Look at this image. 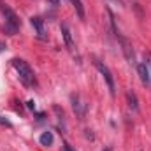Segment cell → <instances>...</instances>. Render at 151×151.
Listing matches in <instances>:
<instances>
[{"instance_id": "6da1fadb", "label": "cell", "mask_w": 151, "mask_h": 151, "mask_svg": "<svg viewBox=\"0 0 151 151\" xmlns=\"http://www.w3.org/2000/svg\"><path fill=\"white\" fill-rule=\"evenodd\" d=\"M12 67H14V70L18 72L19 81H21L25 86H34V84H35V76H34V70L30 69V65H28L25 60L14 58V60H12Z\"/></svg>"}, {"instance_id": "7a4b0ae2", "label": "cell", "mask_w": 151, "mask_h": 151, "mask_svg": "<svg viewBox=\"0 0 151 151\" xmlns=\"http://www.w3.org/2000/svg\"><path fill=\"white\" fill-rule=\"evenodd\" d=\"M0 11L5 16V30L9 34H16L19 30V25H21L19 19H18V16H16V12L9 5H5V4H0Z\"/></svg>"}, {"instance_id": "3957f363", "label": "cell", "mask_w": 151, "mask_h": 151, "mask_svg": "<svg viewBox=\"0 0 151 151\" xmlns=\"http://www.w3.org/2000/svg\"><path fill=\"white\" fill-rule=\"evenodd\" d=\"M95 67H97V70L102 74L104 81L107 83V88H109L111 95H114V93H116V86H114V77H113V74H111V70H109V67L104 65L100 60H95Z\"/></svg>"}, {"instance_id": "277c9868", "label": "cell", "mask_w": 151, "mask_h": 151, "mask_svg": "<svg viewBox=\"0 0 151 151\" xmlns=\"http://www.w3.org/2000/svg\"><path fill=\"white\" fill-rule=\"evenodd\" d=\"M116 37L119 39V42H121V49H123V55H125V58L128 60V63H130V65H135V55H134V49H132L130 42L125 37H121L119 34H118Z\"/></svg>"}, {"instance_id": "5b68a950", "label": "cell", "mask_w": 151, "mask_h": 151, "mask_svg": "<svg viewBox=\"0 0 151 151\" xmlns=\"http://www.w3.org/2000/svg\"><path fill=\"white\" fill-rule=\"evenodd\" d=\"M30 23H32V27L35 28V32H37V37H39V39H46L44 19H42V18H39V16H34V18H30Z\"/></svg>"}, {"instance_id": "8992f818", "label": "cell", "mask_w": 151, "mask_h": 151, "mask_svg": "<svg viewBox=\"0 0 151 151\" xmlns=\"http://www.w3.org/2000/svg\"><path fill=\"white\" fill-rule=\"evenodd\" d=\"M62 35H63V40H65V46L69 51H74V40H72V34H70V28L67 23H62Z\"/></svg>"}, {"instance_id": "52a82bcc", "label": "cell", "mask_w": 151, "mask_h": 151, "mask_svg": "<svg viewBox=\"0 0 151 151\" xmlns=\"http://www.w3.org/2000/svg\"><path fill=\"white\" fill-rule=\"evenodd\" d=\"M137 72H139V77H141L142 84L150 88L151 86V76H150V69L146 67V63H139L137 65Z\"/></svg>"}, {"instance_id": "ba28073f", "label": "cell", "mask_w": 151, "mask_h": 151, "mask_svg": "<svg viewBox=\"0 0 151 151\" xmlns=\"http://www.w3.org/2000/svg\"><path fill=\"white\" fill-rule=\"evenodd\" d=\"M72 107H74L76 114H77L79 118H83V116H84V109H86V106H84L83 102H79V97H77V95L72 97Z\"/></svg>"}, {"instance_id": "9c48e42d", "label": "cell", "mask_w": 151, "mask_h": 151, "mask_svg": "<svg viewBox=\"0 0 151 151\" xmlns=\"http://www.w3.org/2000/svg\"><path fill=\"white\" fill-rule=\"evenodd\" d=\"M72 4V7L76 9V14L79 16V19H84V5H83V0H69Z\"/></svg>"}, {"instance_id": "30bf717a", "label": "cell", "mask_w": 151, "mask_h": 151, "mask_svg": "<svg viewBox=\"0 0 151 151\" xmlns=\"http://www.w3.org/2000/svg\"><path fill=\"white\" fill-rule=\"evenodd\" d=\"M39 142H40L42 146H51V144H53V134H51V132H44V134L39 137Z\"/></svg>"}, {"instance_id": "8fae6325", "label": "cell", "mask_w": 151, "mask_h": 151, "mask_svg": "<svg viewBox=\"0 0 151 151\" xmlns=\"http://www.w3.org/2000/svg\"><path fill=\"white\" fill-rule=\"evenodd\" d=\"M127 100H128L130 109H134V111H137V109H139V106H137V97H135V93H134V91H128V93H127Z\"/></svg>"}, {"instance_id": "7c38bea8", "label": "cell", "mask_w": 151, "mask_h": 151, "mask_svg": "<svg viewBox=\"0 0 151 151\" xmlns=\"http://www.w3.org/2000/svg\"><path fill=\"white\" fill-rule=\"evenodd\" d=\"M0 125H2V127H12V123H11L7 118H4V116H0Z\"/></svg>"}, {"instance_id": "4fadbf2b", "label": "cell", "mask_w": 151, "mask_h": 151, "mask_svg": "<svg viewBox=\"0 0 151 151\" xmlns=\"http://www.w3.org/2000/svg\"><path fill=\"white\" fill-rule=\"evenodd\" d=\"M144 62H146V67H151V53H144Z\"/></svg>"}, {"instance_id": "5bb4252c", "label": "cell", "mask_w": 151, "mask_h": 151, "mask_svg": "<svg viewBox=\"0 0 151 151\" xmlns=\"http://www.w3.org/2000/svg\"><path fill=\"white\" fill-rule=\"evenodd\" d=\"M27 106H28V109H35V102H34V100H28Z\"/></svg>"}, {"instance_id": "9a60e30c", "label": "cell", "mask_w": 151, "mask_h": 151, "mask_svg": "<svg viewBox=\"0 0 151 151\" xmlns=\"http://www.w3.org/2000/svg\"><path fill=\"white\" fill-rule=\"evenodd\" d=\"M63 151H74V150H72L69 144H63Z\"/></svg>"}, {"instance_id": "2e32d148", "label": "cell", "mask_w": 151, "mask_h": 151, "mask_svg": "<svg viewBox=\"0 0 151 151\" xmlns=\"http://www.w3.org/2000/svg\"><path fill=\"white\" fill-rule=\"evenodd\" d=\"M104 151H111V148H106V150H104Z\"/></svg>"}, {"instance_id": "e0dca14e", "label": "cell", "mask_w": 151, "mask_h": 151, "mask_svg": "<svg viewBox=\"0 0 151 151\" xmlns=\"http://www.w3.org/2000/svg\"><path fill=\"white\" fill-rule=\"evenodd\" d=\"M111 2H119V0H111Z\"/></svg>"}]
</instances>
